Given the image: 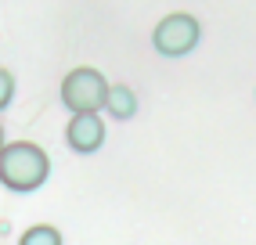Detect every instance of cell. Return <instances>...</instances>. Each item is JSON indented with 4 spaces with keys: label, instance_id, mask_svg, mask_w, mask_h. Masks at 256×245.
I'll list each match as a JSON object with an SVG mask.
<instances>
[{
    "label": "cell",
    "instance_id": "6da1fadb",
    "mask_svg": "<svg viewBox=\"0 0 256 245\" xmlns=\"http://www.w3.org/2000/svg\"><path fill=\"white\" fill-rule=\"evenodd\" d=\"M50 177V159L32 141H11L0 148V184L11 191H36Z\"/></svg>",
    "mask_w": 256,
    "mask_h": 245
},
{
    "label": "cell",
    "instance_id": "7a4b0ae2",
    "mask_svg": "<svg viewBox=\"0 0 256 245\" xmlns=\"http://www.w3.org/2000/svg\"><path fill=\"white\" fill-rule=\"evenodd\" d=\"M105 94H108V80L90 65H80L62 80V101H65V108L72 116L98 112L101 104H105Z\"/></svg>",
    "mask_w": 256,
    "mask_h": 245
},
{
    "label": "cell",
    "instance_id": "3957f363",
    "mask_svg": "<svg viewBox=\"0 0 256 245\" xmlns=\"http://www.w3.org/2000/svg\"><path fill=\"white\" fill-rule=\"evenodd\" d=\"M198 36H202V26L195 22V14L174 11V14H166V18H159L156 32H152V44H156V50L166 54V58H184L188 50H195Z\"/></svg>",
    "mask_w": 256,
    "mask_h": 245
},
{
    "label": "cell",
    "instance_id": "277c9868",
    "mask_svg": "<svg viewBox=\"0 0 256 245\" xmlns=\"http://www.w3.org/2000/svg\"><path fill=\"white\" fill-rule=\"evenodd\" d=\"M65 141H69L72 152L80 155H90L105 144V119L98 112H80L69 119V126H65Z\"/></svg>",
    "mask_w": 256,
    "mask_h": 245
},
{
    "label": "cell",
    "instance_id": "5b68a950",
    "mask_svg": "<svg viewBox=\"0 0 256 245\" xmlns=\"http://www.w3.org/2000/svg\"><path fill=\"white\" fill-rule=\"evenodd\" d=\"M101 108H108V116H112V119H130L134 112H138V94H134L126 83H112Z\"/></svg>",
    "mask_w": 256,
    "mask_h": 245
},
{
    "label": "cell",
    "instance_id": "8992f818",
    "mask_svg": "<svg viewBox=\"0 0 256 245\" xmlns=\"http://www.w3.org/2000/svg\"><path fill=\"white\" fill-rule=\"evenodd\" d=\"M18 245H62V234H58V227H50V224H32L29 231H22Z\"/></svg>",
    "mask_w": 256,
    "mask_h": 245
},
{
    "label": "cell",
    "instance_id": "52a82bcc",
    "mask_svg": "<svg viewBox=\"0 0 256 245\" xmlns=\"http://www.w3.org/2000/svg\"><path fill=\"white\" fill-rule=\"evenodd\" d=\"M11 98H14V76L8 68H0V108H8Z\"/></svg>",
    "mask_w": 256,
    "mask_h": 245
},
{
    "label": "cell",
    "instance_id": "ba28073f",
    "mask_svg": "<svg viewBox=\"0 0 256 245\" xmlns=\"http://www.w3.org/2000/svg\"><path fill=\"white\" fill-rule=\"evenodd\" d=\"M4 144H8V141H4V126H0V148H4Z\"/></svg>",
    "mask_w": 256,
    "mask_h": 245
}]
</instances>
